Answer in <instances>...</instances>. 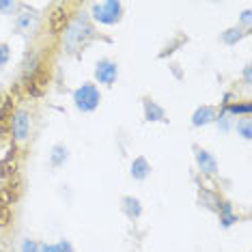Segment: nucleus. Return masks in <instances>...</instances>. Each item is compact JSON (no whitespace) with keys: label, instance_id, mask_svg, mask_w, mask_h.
I'll list each match as a JSON object with an SVG mask.
<instances>
[{"label":"nucleus","instance_id":"nucleus-21","mask_svg":"<svg viewBox=\"0 0 252 252\" xmlns=\"http://www.w3.org/2000/svg\"><path fill=\"white\" fill-rule=\"evenodd\" d=\"M15 9H18V2H13V0H0V13L2 15H13Z\"/></svg>","mask_w":252,"mask_h":252},{"label":"nucleus","instance_id":"nucleus-28","mask_svg":"<svg viewBox=\"0 0 252 252\" xmlns=\"http://www.w3.org/2000/svg\"><path fill=\"white\" fill-rule=\"evenodd\" d=\"M0 138H2V129H0Z\"/></svg>","mask_w":252,"mask_h":252},{"label":"nucleus","instance_id":"nucleus-10","mask_svg":"<svg viewBox=\"0 0 252 252\" xmlns=\"http://www.w3.org/2000/svg\"><path fill=\"white\" fill-rule=\"evenodd\" d=\"M216 108L214 106H198L192 114V125L194 127H203V125H209L216 121Z\"/></svg>","mask_w":252,"mask_h":252},{"label":"nucleus","instance_id":"nucleus-22","mask_svg":"<svg viewBox=\"0 0 252 252\" xmlns=\"http://www.w3.org/2000/svg\"><path fill=\"white\" fill-rule=\"evenodd\" d=\"M216 123H218V129H220L222 134H226V131L231 129V119L226 117V112H222L220 117H216Z\"/></svg>","mask_w":252,"mask_h":252},{"label":"nucleus","instance_id":"nucleus-15","mask_svg":"<svg viewBox=\"0 0 252 252\" xmlns=\"http://www.w3.org/2000/svg\"><path fill=\"white\" fill-rule=\"evenodd\" d=\"M39 252H76L69 239H61L56 244H39Z\"/></svg>","mask_w":252,"mask_h":252},{"label":"nucleus","instance_id":"nucleus-29","mask_svg":"<svg viewBox=\"0 0 252 252\" xmlns=\"http://www.w3.org/2000/svg\"><path fill=\"white\" fill-rule=\"evenodd\" d=\"M0 190H2V188H0Z\"/></svg>","mask_w":252,"mask_h":252},{"label":"nucleus","instance_id":"nucleus-9","mask_svg":"<svg viewBox=\"0 0 252 252\" xmlns=\"http://www.w3.org/2000/svg\"><path fill=\"white\" fill-rule=\"evenodd\" d=\"M142 106H145V121H149V123H166L168 121V119H166V110L158 104V101L145 99Z\"/></svg>","mask_w":252,"mask_h":252},{"label":"nucleus","instance_id":"nucleus-23","mask_svg":"<svg viewBox=\"0 0 252 252\" xmlns=\"http://www.w3.org/2000/svg\"><path fill=\"white\" fill-rule=\"evenodd\" d=\"M9 59H11V48H9V43H0V67H7Z\"/></svg>","mask_w":252,"mask_h":252},{"label":"nucleus","instance_id":"nucleus-3","mask_svg":"<svg viewBox=\"0 0 252 252\" xmlns=\"http://www.w3.org/2000/svg\"><path fill=\"white\" fill-rule=\"evenodd\" d=\"M99 101H101V93H99V89H97V84H93V82H84L82 87H78L73 91V106H76L80 112L97 110Z\"/></svg>","mask_w":252,"mask_h":252},{"label":"nucleus","instance_id":"nucleus-7","mask_svg":"<svg viewBox=\"0 0 252 252\" xmlns=\"http://www.w3.org/2000/svg\"><path fill=\"white\" fill-rule=\"evenodd\" d=\"M67 24H69V13H67V9L63 7V4L54 7L52 13H50V31H52V35L65 32Z\"/></svg>","mask_w":252,"mask_h":252},{"label":"nucleus","instance_id":"nucleus-17","mask_svg":"<svg viewBox=\"0 0 252 252\" xmlns=\"http://www.w3.org/2000/svg\"><path fill=\"white\" fill-rule=\"evenodd\" d=\"M235 129H237V134L242 136L244 140H250V138H252V125H250V119H248V117L239 119L237 125H235Z\"/></svg>","mask_w":252,"mask_h":252},{"label":"nucleus","instance_id":"nucleus-27","mask_svg":"<svg viewBox=\"0 0 252 252\" xmlns=\"http://www.w3.org/2000/svg\"><path fill=\"white\" fill-rule=\"evenodd\" d=\"M250 71H252V67H250V65H246V67H244V82L248 84V87L252 84V73H250Z\"/></svg>","mask_w":252,"mask_h":252},{"label":"nucleus","instance_id":"nucleus-24","mask_svg":"<svg viewBox=\"0 0 252 252\" xmlns=\"http://www.w3.org/2000/svg\"><path fill=\"white\" fill-rule=\"evenodd\" d=\"M20 252H39V244L35 242V239H24L22 242V248H20Z\"/></svg>","mask_w":252,"mask_h":252},{"label":"nucleus","instance_id":"nucleus-16","mask_svg":"<svg viewBox=\"0 0 252 252\" xmlns=\"http://www.w3.org/2000/svg\"><path fill=\"white\" fill-rule=\"evenodd\" d=\"M246 35H248V32H244L242 28H226V31L222 32L220 39H222V43L224 45H237Z\"/></svg>","mask_w":252,"mask_h":252},{"label":"nucleus","instance_id":"nucleus-19","mask_svg":"<svg viewBox=\"0 0 252 252\" xmlns=\"http://www.w3.org/2000/svg\"><path fill=\"white\" fill-rule=\"evenodd\" d=\"M186 41H188V39L183 37V35H179V37H177L173 43H168V45H166V48L162 50V52H159V59H166V56H170L173 52H177V48H179V45H183Z\"/></svg>","mask_w":252,"mask_h":252},{"label":"nucleus","instance_id":"nucleus-31","mask_svg":"<svg viewBox=\"0 0 252 252\" xmlns=\"http://www.w3.org/2000/svg\"><path fill=\"white\" fill-rule=\"evenodd\" d=\"M0 252H2V250H0Z\"/></svg>","mask_w":252,"mask_h":252},{"label":"nucleus","instance_id":"nucleus-20","mask_svg":"<svg viewBox=\"0 0 252 252\" xmlns=\"http://www.w3.org/2000/svg\"><path fill=\"white\" fill-rule=\"evenodd\" d=\"M218 200H220V198H216L214 194H209L207 190H203V192H200V207H207V209H218Z\"/></svg>","mask_w":252,"mask_h":252},{"label":"nucleus","instance_id":"nucleus-25","mask_svg":"<svg viewBox=\"0 0 252 252\" xmlns=\"http://www.w3.org/2000/svg\"><path fill=\"white\" fill-rule=\"evenodd\" d=\"M9 220H11V211H9V207L0 205V224H7Z\"/></svg>","mask_w":252,"mask_h":252},{"label":"nucleus","instance_id":"nucleus-12","mask_svg":"<svg viewBox=\"0 0 252 252\" xmlns=\"http://www.w3.org/2000/svg\"><path fill=\"white\" fill-rule=\"evenodd\" d=\"M129 175L134 181H145L149 175H151V164L147 162V158H136L129 166Z\"/></svg>","mask_w":252,"mask_h":252},{"label":"nucleus","instance_id":"nucleus-11","mask_svg":"<svg viewBox=\"0 0 252 252\" xmlns=\"http://www.w3.org/2000/svg\"><path fill=\"white\" fill-rule=\"evenodd\" d=\"M218 214H220V226L231 228L235 222H239V216L233 211V205L228 200H218Z\"/></svg>","mask_w":252,"mask_h":252},{"label":"nucleus","instance_id":"nucleus-5","mask_svg":"<svg viewBox=\"0 0 252 252\" xmlns=\"http://www.w3.org/2000/svg\"><path fill=\"white\" fill-rule=\"evenodd\" d=\"M11 134L15 140H26L31 134V114L26 110H15L11 114Z\"/></svg>","mask_w":252,"mask_h":252},{"label":"nucleus","instance_id":"nucleus-18","mask_svg":"<svg viewBox=\"0 0 252 252\" xmlns=\"http://www.w3.org/2000/svg\"><path fill=\"white\" fill-rule=\"evenodd\" d=\"M226 112H231V114H244V117H250V112H252V104H250V101H246V104H228V106H226Z\"/></svg>","mask_w":252,"mask_h":252},{"label":"nucleus","instance_id":"nucleus-13","mask_svg":"<svg viewBox=\"0 0 252 252\" xmlns=\"http://www.w3.org/2000/svg\"><path fill=\"white\" fill-rule=\"evenodd\" d=\"M121 207H123V214L127 216L129 220H138L142 216V203H140V198H136V196H123Z\"/></svg>","mask_w":252,"mask_h":252},{"label":"nucleus","instance_id":"nucleus-6","mask_svg":"<svg viewBox=\"0 0 252 252\" xmlns=\"http://www.w3.org/2000/svg\"><path fill=\"white\" fill-rule=\"evenodd\" d=\"M194 159H196V166L203 175H216L218 173V159L211 151L207 149L194 147Z\"/></svg>","mask_w":252,"mask_h":252},{"label":"nucleus","instance_id":"nucleus-1","mask_svg":"<svg viewBox=\"0 0 252 252\" xmlns=\"http://www.w3.org/2000/svg\"><path fill=\"white\" fill-rule=\"evenodd\" d=\"M93 35H95V31H93V24L89 22V15L78 13L65 28V37H63L65 50L69 54H78L80 50H84L89 45Z\"/></svg>","mask_w":252,"mask_h":252},{"label":"nucleus","instance_id":"nucleus-8","mask_svg":"<svg viewBox=\"0 0 252 252\" xmlns=\"http://www.w3.org/2000/svg\"><path fill=\"white\" fill-rule=\"evenodd\" d=\"M39 24V15L35 13V11H20L18 20H15V28H18L20 32H24V35H31L32 31L37 28Z\"/></svg>","mask_w":252,"mask_h":252},{"label":"nucleus","instance_id":"nucleus-4","mask_svg":"<svg viewBox=\"0 0 252 252\" xmlns=\"http://www.w3.org/2000/svg\"><path fill=\"white\" fill-rule=\"evenodd\" d=\"M95 80L99 84H104V87H112L114 82H117L119 78V65L110 59H99L95 65Z\"/></svg>","mask_w":252,"mask_h":252},{"label":"nucleus","instance_id":"nucleus-14","mask_svg":"<svg viewBox=\"0 0 252 252\" xmlns=\"http://www.w3.org/2000/svg\"><path fill=\"white\" fill-rule=\"evenodd\" d=\"M67 159H69V149H67L65 145H54L52 149H50V166L52 168H61V166L67 164Z\"/></svg>","mask_w":252,"mask_h":252},{"label":"nucleus","instance_id":"nucleus-2","mask_svg":"<svg viewBox=\"0 0 252 252\" xmlns=\"http://www.w3.org/2000/svg\"><path fill=\"white\" fill-rule=\"evenodd\" d=\"M91 18L99 24L114 26L123 18V4L119 0H104V2H95L91 7Z\"/></svg>","mask_w":252,"mask_h":252},{"label":"nucleus","instance_id":"nucleus-30","mask_svg":"<svg viewBox=\"0 0 252 252\" xmlns=\"http://www.w3.org/2000/svg\"><path fill=\"white\" fill-rule=\"evenodd\" d=\"M0 226H2V224H0Z\"/></svg>","mask_w":252,"mask_h":252},{"label":"nucleus","instance_id":"nucleus-26","mask_svg":"<svg viewBox=\"0 0 252 252\" xmlns=\"http://www.w3.org/2000/svg\"><path fill=\"white\" fill-rule=\"evenodd\" d=\"M242 24L250 31V24H252V13H250V9H246L244 13H242Z\"/></svg>","mask_w":252,"mask_h":252}]
</instances>
